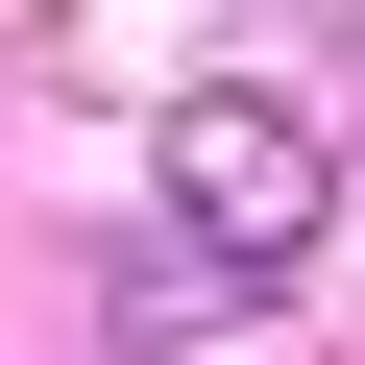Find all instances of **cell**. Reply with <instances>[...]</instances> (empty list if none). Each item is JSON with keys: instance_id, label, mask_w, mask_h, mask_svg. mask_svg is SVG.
Segmentation results:
<instances>
[{"instance_id": "obj_1", "label": "cell", "mask_w": 365, "mask_h": 365, "mask_svg": "<svg viewBox=\"0 0 365 365\" xmlns=\"http://www.w3.org/2000/svg\"><path fill=\"white\" fill-rule=\"evenodd\" d=\"M292 244H317V122L292 98H170V268H195V317L268 292Z\"/></svg>"}]
</instances>
